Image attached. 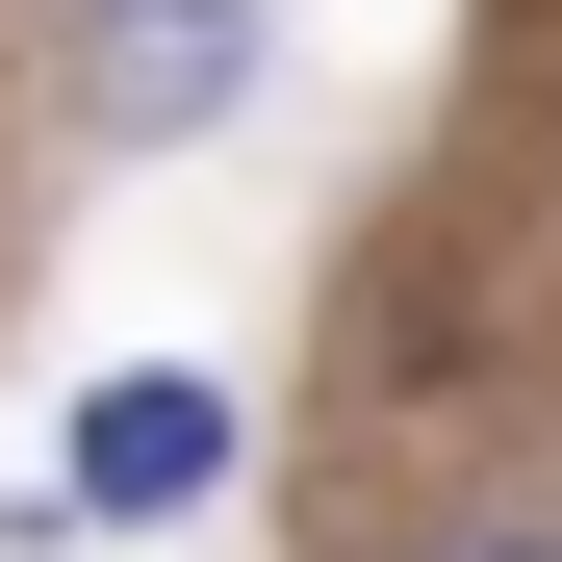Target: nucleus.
Masks as SVG:
<instances>
[{
	"instance_id": "obj_3",
	"label": "nucleus",
	"mask_w": 562,
	"mask_h": 562,
	"mask_svg": "<svg viewBox=\"0 0 562 562\" xmlns=\"http://www.w3.org/2000/svg\"><path fill=\"white\" fill-rule=\"evenodd\" d=\"M486 562H537V537H486Z\"/></svg>"
},
{
	"instance_id": "obj_1",
	"label": "nucleus",
	"mask_w": 562,
	"mask_h": 562,
	"mask_svg": "<svg viewBox=\"0 0 562 562\" xmlns=\"http://www.w3.org/2000/svg\"><path fill=\"white\" fill-rule=\"evenodd\" d=\"M231 486V384H205V358H128V384H77V460H52V512H205Z\"/></svg>"
},
{
	"instance_id": "obj_2",
	"label": "nucleus",
	"mask_w": 562,
	"mask_h": 562,
	"mask_svg": "<svg viewBox=\"0 0 562 562\" xmlns=\"http://www.w3.org/2000/svg\"><path fill=\"white\" fill-rule=\"evenodd\" d=\"M231 77H256V0H128V26H103V128L154 154V128H205Z\"/></svg>"
}]
</instances>
